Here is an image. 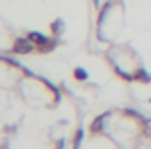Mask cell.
I'll list each match as a JSON object with an SVG mask.
<instances>
[{"label":"cell","instance_id":"cell-1","mask_svg":"<svg viewBox=\"0 0 151 149\" xmlns=\"http://www.w3.org/2000/svg\"><path fill=\"white\" fill-rule=\"evenodd\" d=\"M31 50H35V45L27 39V37H18V39L14 41V45H12V53L14 54H29Z\"/></svg>","mask_w":151,"mask_h":149},{"label":"cell","instance_id":"cell-2","mask_svg":"<svg viewBox=\"0 0 151 149\" xmlns=\"http://www.w3.org/2000/svg\"><path fill=\"white\" fill-rule=\"evenodd\" d=\"M25 37L31 41L33 45H35V50H37V48H41L43 45H47V43H49V39H50V37L43 35V33H39V31H27Z\"/></svg>","mask_w":151,"mask_h":149},{"label":"cell","instance_id":"cell-3","mask_svg":"<svg viewBox=\"0 0 151 149\" xmlns=\"http://www.w3.org/2000/svg\"><path fill=\"white\" fill-rule=\"evenodd\" d=\"M49 29H50V35H52V37H60L64 33V29H66V23H64L62 18H56V19L50 22Z\"/></svg>","mask_w":151,"mask_h":149},{"label":"cell","instance_id":"cell-4","mask_svg":"<svg viewBox=\"0 0 151 149\" xmlns=\"http://www.w3.org/2000/svg\"><path fill=\"white\" fill-rule=\"evenodd\" d=\"M134 81H139V83H151V74L143 68H138L134 72Z\"/></svg>","mask_w":151,"mask_h":149},{"label":"cell","instance_id":"cell-5","mask_svg":"<svg viewBox=\"0 0 151 149\" xmlns=\"http://www.w3.org/2000/svg\"><path fill=\"white\" fill-rule=\"evenodd\" d=\"M111 8H112V2H107V4L99 10V18H97V29L99 31H101V25H103V22H105V18H107V14H109Z\"/></svg>","mask_w":151,"mask_h":149},{"label":"cell","instance_id":"cell-6","mask_svg":"<svg viewBox=\"0 0 151 149\" xmlns=\"http://www.w3.org/2000/svg\"><path fill=\"white\" fill-rule=\"evenodd\" d=\"M107 116H109V112L101 114V116H99V118H95L93 122H91V128H89V130L93 132V134H97V132H101V130H103V120L107 118Z\"/></svg>","mask_w":151,"mask_h":149},{"label":"cell","instance_id":"cell-7","mask_svg":"<svg viewBox=\"0 0 151 149\" xmlns=\"http://www.w3.org/2000/svg\"><path fill=\"white\" fill-rule=\"evenodd\" d=\"M74 78L78 79V81H85V79L89 78V74H87L85 68H76V70H74Z\"/></svg>","mask_w":151,"mask_h":149},{"label":"cell","instance_id":"cell-8","mask_svg":"<svg viewBox=\"0 0 151 149\" xmlns=\"http://www.w3.org/2000/svg\"><path fill=\"white\" fill-rule=\"evenodd\" d=\"M0 60H4L6 64L14 66V68H19V70H23V66H22V62H19V60H16V58H10V56H0Z\"/></svg>","mask_w":151,"mask_h":149},{"label":"cell","instance_id":"cell-9","mask_svg":"<svg viewBox=\"0 0 151 149\" xmlns=\"http://www.w3.org/2000/svg\"><path fill=\"white\" fill-rule=\"evenodd\" d=\"M81 141H83V130L80 128V130L76 132V136H74V149H80Z\"/></svg>","mask_w":151,"mask_h":149},{"label":"cell","instance_id":"cell-10","mask_svg":"<svg viewBox=\"0 0 151 149\" xmlns=\"http://www.w3.org/2000/svg\"><path fill=\"white\" fill-rule=\"evenodd\" d=\"M124 112H126V114H130V116H136V118H143L142 114H139V112H138V110H134V109H126V110H124Z\"/></svg>","mask_w":151,"mask_h":149},{"label":"cell","instance_id":"cell-11","mask_svg":"<svg viewBox=\"0 0 151 149\" xmlns=\"http://www.w3.org/2000/svg\"><path fill=\"white\" fill-rule=\"evenodd\" d=\"M56 149H64V140H58L56 141Z\"/></svg>","mask_w":151,"mask_h":149},{"label":"cell","instance_id":"cell-12","mask_svg":"<svg viewBox=\"0 0 151 149\" xmlns=\"http://www.w3.org/2000/svg\"><path fill=\"white\" fill-rule=\"evenodd\" d=\"M93 2H95V6H99V0H93Z\"/></svg>","mask_w":151,"mask_h":149},{"label":"cell","instance_id":"cell-13","mask_svg":"<svg viewBox=\"0 0 151 149\" xmlns=\"http://www.w3.org/2000/svg\"><path fill=\"white\" fill-rule=\"evenodd\" d=\"M149 103H151V99H149Z\"/></svg>","mask_w":151,"mask_h":149}]
</instances>
